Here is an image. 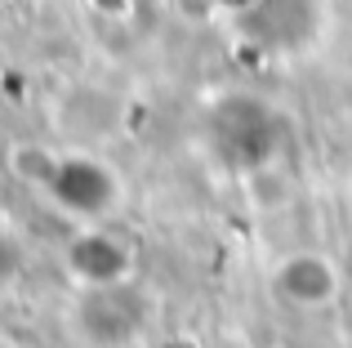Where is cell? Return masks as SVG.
Wrapping results in <instances>:
<instances>
[{
  "mask_svg": "<svg viewBox=\"0 0 352 348\" xmlns=\"http://www.w3.org/2000/svg\"><path fill=\"white\" fill-rule=\"evenodd\" d=\"M76 317H80V331L94 344H107V348L134 340L147 322V313L134 299L129 281H116V286H85V299H80Z\"/></svg>",
  "mask_w": 352,
  "mask_h": 348,
  "instance_id": "cell-3",
  "label": "cell"
},
{
  "mask_svg": "<svg viewBox=\"0 0 352 348\" xmlns=\"http://www.w3.org/2000/svg\"><path fill=\"white\" fill-rule=\"evenodd\" d=\"M210 148L232 170L258 174L281 152V116L258 98L232 94L210 112Z\"/></svg>",
  "mask_w": 352,
  "mask_h": 348,
  "instance_id": "cell-1",
  "label": "cell"
},
{
  "mask_svg": "<svg viewBox=\"0 0 352 348\" xmlns=\"http://www.w3.org/2000/svg\"><path fill=\"white\" fill-rule=\"evenodd\" d=\"M67 268L80 286H116V281H129L134 254L120 237L103 232V228H85L67 246Z\"/></svg>",
  "mask_w": 352,
  "mask_h": 348,
  "instance_id": "cell-6",
  "label": "cell"
},
{
  "mask_svg": "<svg viewBox=\"0 0 352 348\" xmlns=\"http://www.w3.org/2000/svg\"><path fill=\"white\" fill-rule=\"evenodd\" d=\"M272 290L281 304L299 308V313H317V308L335 304L339 295V268L326 254H290L285 263H276Z\"/></svg>",
  "mask_w": 352,
  "mask_h": 348,
  "instance_id": "cell-5",
  "label": "cell"
},
{
  "mask_svg": "<svg viewBox=\"0 0 352 348\" xmlns=\"http://www.w3.org/2000/svg\"><path fill=\"white\" fill-rule=\"evenodd\" d=\"M321 23V0H250L245 32L263 41V50H299Z\"/></svg>",
  "mask_w": 352,
  "mask_h": 348,
  "instance_id": "cell-4",
  "label": "cell"
},
{
  "mask_svg": "<svg viewBox=\"0 0 352 348\" xmlns=\"http://www.w3.org/2000/svg\"><path fill=\"white\" fill-rule=\"evenodd\" d=\"M0 348H18V344H5V340H0Z\"/></svg>",
  "mask_w": 352,
  "mask_h": 348,
  "instance_id": "cell-7",
  "label": "cell"
},
{
  "mask_svg": "<svg viewBox=\"0 0 352 348\" xmlns=\"http://www.w3.org/2000/svg\"><path fill=\"white\" fill-rule=\"evenodd\" d=\"M45 192L58 201L67 215L85 219V224H98L103 215H112L120 201V183L116 174L94 157H58L45 179Z\"/></svg>",
  "mask_w": 352,
  "mask_h": 348,
  "instance_id": "cell-2",
  "label": "cell"
}]
</instances>
